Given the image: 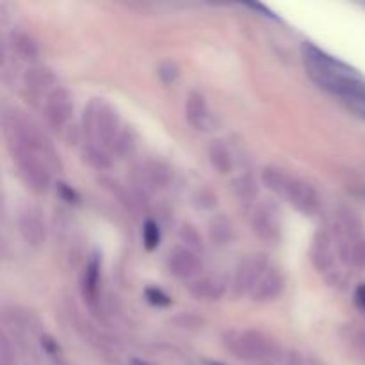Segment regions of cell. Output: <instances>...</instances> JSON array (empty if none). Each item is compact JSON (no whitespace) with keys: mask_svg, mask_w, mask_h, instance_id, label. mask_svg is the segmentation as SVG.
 Wrapping results in <instances>:
<instances>
[{"mask_svg":"<svg viewBox=\"0 0 365 365\" xmlns=\"http://www.w3.org/2000/svg\"><path fill=\"white\" fill-rule=\"evenodd\" d=\"M289 178H291V175L285 173V171L280 170V168L269 166V168H264L262 171L264 185H266L267 189H271L273 192H277L278 196L284 195Z\"/></svg>","mask_w":365,"mask_h":365,"instance_id":"25","label":"cell"},{"mask_svg":"<svg viewBox=\"0 0 365 365\" xmlns=\"http://www.w3.org/2000/svg\"><path fill=\"white\" fill-rule=\"evenodd\" d=\"M285 289V280L284 274L280 273V269L277 267H269V269L264 273V277L260 278L259 284L255 285V289L252 291L250 298L255 303H267L277 299L278 296L284 292Z\"/></svg>","mask_w":365,"mask_h":365,"instance_id":"13","label":"cell"},{"mask_svg":"<svg viewBox=\"0 0 365 365\" xmlns=\"http://www.w3.org/2000/svg\"><path fill=\"white\" fill-rule=\"evenodd\" d=\"M284 365H324L317 356L309 355V353L298 351V349H291L285 353Z\"/></svg>","mask_w":365,"mask_h":365,"instance_id":"28","label":"cell"},{"mask_svg":"<svg viewBox=\"0 0 365 365\" xmlns=\"http://www.w3.org/2000/svg\"><path fill=\"white\" fill-rule=\"evenodd\" d=\"M168 271L173 274L178 280H191L202 269L198 255L192 250L185 248V246H177L170 252L166 260Z\"/></svg>","mask_w":365,"mask_h":365,"instance_id":"10","label":"cell"},{"mask_svg":"<svg viewBox=\"0 0 365 365\" xmlns=\"http://www.w3.org/2000/svg\"><path fill=\"white\" fill-rule=\"evenodd\" d=\"M282 198L287 200L298 212L305 214V216H317L321 212V205H323L317 189L309 182L294 177L289 178Z\"/></svg>","mask_w":365,"mask_h":365,"instance_id":"7","label":"cell"},{"mask_svg":"<svg viewBox=\"0 0 365 365\" xmlns=\"http://www.w3.org/2000/svg\"><path fill=\"white\" fill-rule=\"evenodd\" d=\"M2 128L11 153L32 152L41 157L50 168L59 166V159H57L52 143L21 110L14 107H4Z\"/></svg>","mask_w":365,"mask_h":365,"instance_id":"2","label":"cell"},{"mask_svg":"<svg viewBox=\"0 0 365 365\" xmlns=\"http://www.w3.org/2000/svg\"><path fill=\"white\" fill-rule=\"evenodd\" d=\"M82 159L89 168L96 171H107L113 166V159H110L109 152L103 146H100L98 143H88L82 148Z\"/></svg>","mask_w":365,"mask_h":365,"instance_id":"19","label":"cell"},{"mask_svg":"<svg viewBox=\"0 0 365 365\" xmlns=\"http://www.w3.org/2000/svg\"><path fill=\"white\" fill-rule=\"evenodd\" d=\"M209 237L214 245L225 246L234 241V228L227 217H214L209 225Z\"/></svg>","mask_w":365,"mask_h":365,"instance_id":"24","label":"cell"},{"mask_svg":"<svg viewBox=\"0 0 365 365\" xmlns=\"http://www.w3.org/2000/svg\"><path fill=\"white\" fill-rule=\"evenodd\" d=\"M127 365H153V364L148 362V360H143V359H130Z\"/></svg>","mask_w":365,"mask_h":365,"instance_id":"37","label":"cell"},{"mask_svg":"<svg viewBox=\"0 0 365 365\" xmlns=\"http://www.w3.org/2000/svg\"><path fill=\"white\" fill-rule=\"evenodd\" d=\"M349 264L359 269H365V237L359 239L355 246L351 248V255H349Z\"/></svg>","mask_w":365,"mask_h":365,"instance_id":"31","label":"cell"},{"mask_svg":"<svg viewBox=\"0 0 365 365\" xmlns=\"http://www.w3.org/2000/svg\"><path fill=\"white\" fill-rule=\"evenodd\" d=\"M355 302L356 305L365 312V284H360L355 291Z\"/></svg>","mask_w":365,"mask_h":365,"instance_id":"36","label":"cell"},{"mask_svg":"<svg viewBox=\"0 0 365 365\" xmlns=\"http://www.w3.org/2000/svg\"><path fill=\"white\" fill-rule=\"evenodd\" d=\"M0 365H18L14 346L11 344V339L6 331L0 335Z\"/></svg>","mask_w":365,"mask_h":365,"instance_id":"30","label":"cell"},{"mask_svg":"<svg viewBox=\"0 0 365 365\" xmlns=\"http://www.w3.org/2000/svg\"><path fill=\"white\" fill-rule=\"evenodd\" d=\"M356 196H360V198L365 200V189H359V191H355Z\"/></svg>","mask_w":365,"mask_h":365,"instance_id":"38","label":"cell"},{"mask_svg":"<svg viewBox=\"0 0 365 365\" xmlns=\"http://www.w3.org/2000/svg\"><path fill=\"white\" fill-rule=\"evenodd\" d=\"M57 191H59V195L63 196V200H66V202H70V203L78 202V195L75 192V189L70 187V185L59 182V184H57Z\"/></svg>","mask_w":365,"mask_h":365,"instance_id":"34","label":"cell"},{"mask_svg":"<svg viewBox=\"0 0 365 365\" xmlns=\"http://www.w3.org/2000/svg\"><path fill=\"white\" fill-rule=\"evenodd\" d=\"M135 143H138V139H135V134L132 128H121V132L118 134V138L114 139V143L110 145V150L113 152H116L118 155H127V153H132L135 148Z\"/></svg>","mask_w":365,"mask_h":365,"instance_id":"26","label":"cell"},{"mask_svg":"<svg viewBox=\"0 0 365 365\" xmlns=\"http://www.w3.org/2000/svg\"><path fill=\"white\" fill-rule=\"evenodd\" d=\"M84 130L98 145L109 146L121 132V120L118 110L109 102L95 98L84 113Z\"/></svg>","mask_w":365,"mask_h":365,"instance_id":"4","label":"cell"},{"mask_svg":"<svg viewBox=\"0 0 365 365\" xmlns=\"http://www.w3.org/2000/svg\"><path fill=\"white\" fill-rule=\"evenodd\" d=\"M252 230L257 237L267 245H277L282 239V221L278 209L269 202H260L253 209Z\"/></svg>","mask_w":365,"mask_h":365,"instance_id":"8","label":"cell"},{"mask_svg":"<svg viewBox=\"0 0 365 365\" xmlns=\"http://www.w3.org/2000/svg\"><path fill=\"white\" fill-rule=\"evenodd\" d=\"M98 284H100V257L91 255L84 267V273L81 278V292L84 302L91 310H96L98 307Z\"/></svg>","mask_w":365,"mask_h":365,"instance_id":"15","label":"cell"},{"mask_svg":"<svg viewBox=\"0 0 365 365\" xmlns=\"http://www.w3.org/2000/svg\"><path fill=\"white\" fill-rule=\"evenodd\" d=\"M180 241L184 242L185 248L192 250V252H196V250H202V237H200V234L196 232V228L192 227V225H182L180 228Z\"/></svg>","mask_w":365,"mask_h":365,"instance_id":"29","label":"cell"},{"mask_svg":"<svg viewBox=\"0 0 365 365\" xmlns=\"http://www.w3.org/2000/svg\"><path fill=\"white\" fill-rule=\"evenodd\" d=\"M143 242L148 252L155 250L160 242V228L153 220H146L143 225Z\"/></svg>","mask_w":365,"mask_h":365,"instance_id":"27","label":"cell"},{"mask_svg":"<svg viewBox=\"0 0 365 365\" xmlns=\"http://www.w3.org/2000/svg\"><path fill=\"white\" fill-rule=\"evenodd\" d=\"M257 365H269V364H257Z\"/></svg>","mask_w":365,"mask_h":365,"instance_id":"39","label":"cell"},{"mask_svg":"<svg viewBox=\"0 0 365 365\" xmlns=\"http://www.w3.org/2000/svg\"><path fill=\"white\" fill-rule=\"evenodd\" d=\"M56 75L45 66H32L24 75V88L27 95L39 98L41 95L48 96L56 89Z\"/></svg>","mask_w":365,"mask_h":365,"instance_id":"14","label":"cell"},{"mask_svg":"<svg viewBox=\"0 0 365 365\" xmlns=\"http://www.w3.org/2000/svg\"><path fill=\"white\" fill-rule=\"evenodd\" d=\"M310 259L319 273H335L334 245H331V237L327 230H319L314 235L312 246H310Z\"/></svg>","mask_w":365,"mask_h":365,"instance_id":"12","label":"cell"},{"mask_svg":"<svg viewBox=\"0 0 365 365\" xmlns=\"http://www.w3.org/2000/svg\"><path fill=\"white\" fill-rule=\"evenodd\" d=\"M267 269H269V262H267V257L262 255V253H253V255H248L245 260H241L239 266L235 267L234 282H232L234 294H252L255 285L259 284L260 278L264 277Z\"/></svg>","mask_w":365,"mask_h":365,"instance_id":"6","label":"cell"},{"mask_svg":"<svg viewBox=\"0 0 365 365\" xmlns=\"http://www.w3.org/2000/svg\"><path fill=\"white\" fill-rule=\"evenodd\" d=\"M145 296H146V299H148V303H152V305H155V307H168L171 303L170 296L157 287L146 289Z\"/></svg>","mask_w":365,"mask_h":365,"instance_id":"32","label":"cell"},{"mask_svg":"<svg viewBox=\"0 0 365 365\" xmlns=\"http://www.w3.org/2000/svg\"><path fill=\"white\" fill-rule=\"evenodd\" d=\"M139 177H141V184L145 189H152V191H160L170 185V168L166 164L159 163V160H145L139 170Z\"/></svg>","mask_w":365,"mask_h":365,"instance_id":"18","label":"cell"},{"mask_svg":"<svg viewBox=\"0 0 365 365\" xmlns=\"http://www.w3.org/2000/svg\"><path fill=\"white\" fill-rule=\"evenodd\" d=\"M185 118L196 130H209L212 127V116H210L209 106L202 93H189L187 102H185Z\"/></svg>","mask_w":365,"mask_h":365,"instance_id":"16","label":"cell"},{"mask_svg":"<svg viewBox=\"0 0 365 365\" xmlns=\"http://www.w3.org/2000/svg\"><path fill=\"white\" fill-rule=\"evenodd\" d=\"M73 114V100L68 89L56 88L45 96V120L53 130H63Z\"/></svg>","mask_w":365,"mask_h":365,"instance_id":"9","label":"cell"},{"mask_svg":"<svg viewBox=\"0 0 365 365\" xmlns=\"http://www.w3.org/2000/svg\"><path fill=\"white\" fill-rule=\"evenodd\" d=\"M232 191H234L235 198L242 203H252L257 200L259 195V187H257V180L252 175H241L232 182Z\"/></svg>","mask_w":365,"mask_h":365,"instance_id":"23","label":"cell"},{"mask_svg":"<svg viewBox=\"0 0 365 365\" xmlns=\"http://www.w3.org/2000/svg\"><path fill=\"white\" fill-rule=\"evenodd\" d=\"M18 232L21 239L31 246H41L46 239V227L39 212L32 207H25L18 212Z\"/></svg>","mask_w":365,"mask_h":365,"instance_id":"11","label":"cell"},{"mask_svg":"<svg viewBox=\"0 0 365 365\" xmlns=\"http://www.w3.org/2000/svg\"><path fill=\"white\" fill-rule=\"evenodd\" d=\"M302 56L314 82L339 96L353 113L365 118V78L355 68L312 43H303Z\"/></svg>","mask_w":365,"mask_h":365,"instance_id":"1","label":"cell"},{"mask_svg":"<svg viewBox=\"0 0 365 365\" xmlns=\"http://www.w3.org/2000/svg\"><path fill=\"white\" fill-rule=\"evenodd\" d=\"M11 48L24 61H36L39 57L38 43L25 32H13L11 34Z\"/></svg>","mask_w":365,"mask_h":365,"instance_id":"21","label":"cell"},{"mask_svg":"<svg viewBox=\"0 0 365 365\" xmlns=\"http://www.w3.org/2000/svg\"><path fill=\"white\" fill-rule=\"evenodd\" d=\"M159 75L163 77V81L166 84H173L178 77V68L175 66L173 63H164L163 66L159 68Z\"/></svg>","mask_w":365,"mask_h":365,"instance_id":"33","label":"cell"},{"mask_svg":"<svg viewBox=\"0 0 365 365\" xmlns=\"http://www.w3.org/2000/svg\"><path fill=\"white\" fill-rule=\"evenodd\" d=\"M189 294L202 302H217L227 291V284L220 277H200L189 284Z\"/></svg>","mask_w":365,"mask_h":365,"instance_id":"17","label":"cell"},{"mask_svg":"<svg viewBox=\"0 0 365 365\" xmlns=\"http://www.w3.org/2000/svg\"><path fill=\"white\" fill-rule=\"evenodd\" d=\"M246 7H250V9L253 11H259V13H262L266 18H274V20H277L273 11H269L266 6H262V4H246Z\"/></svg>","mask_w":365,"mask_h":365,"instance_id":"35","label":"cell"},{"mask_svg":"<svg viewBox=\"0 0 365 365\" xmlns=\"http://www.w3.org/2000/svg\"><path fill=\"white\" fill-rule=\"evenodd\" d=\"M209 160L217 173L228 175L234 170V155L223 141H216L209 148Z\"/></svg>","mask_w":365,"mask_h":365,"instance_id":"20","label":"cell"},{"mask_svg":"<svg viewBox=\"0 0 365 365\" xmlns=\"http://www.w3.org/2000/svg\"><path fill=\"white\" fill-rule=\"evenodd\" d=\"M344 344L349 356L355 362L365 365V330H362V328H349V330H346Z\"/></svg>","mask_w":365,"mask_h":365,"instance_id":"22","label":"cell"},{"mask_svg":"<svg viewBox=\"0 0 365 365\" xmlns=\"http://www.w3.org/2000/svg\"><path fill=\"white\" fill-rule=\"evenodd\" d=\"M13 160L16 163L18 173H20L24 184L36 195H43L48 191L52 175V168L45 163L39 155L32 152H13Z\"/></svg>","mask_w":365,"mask_h":365,"instance_id":"5","label":"cell"},{"mask_svg":"<svg viewBox=\"0 0 365 365\" xmlns=\"http://www.w3.org/2000/svg\"><path fill=\"white\" fill-rule=\"evenodd\" d=\"M223 344L235 359L242 362H259L274 359L280 353L278 344L266 334L257 330H228L223 334Z\"/></svg>","mask_w":365,"mask_h":365,"instance_id":"3","label":"cell"}]
</instances>
